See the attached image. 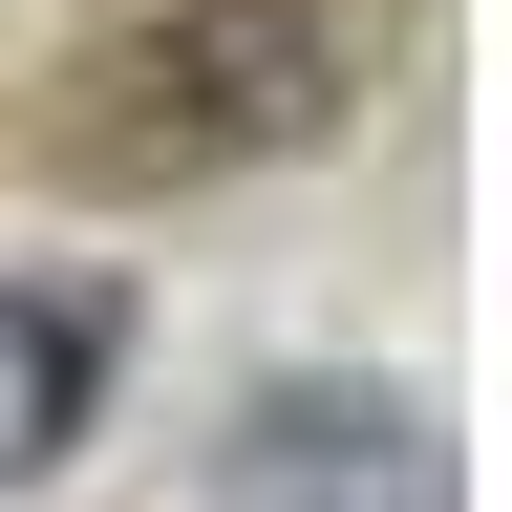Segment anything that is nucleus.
Returning <instances> with one entry per match:
<instances>
[{
	"mask_svg": "<svg viewBox=\"0 0 512 512\" xmlns=\"http://www.w3.org/2000/svg\"><path fill=\"white\" fill-rule=\"evenodd\" d=\"M363 128V0H128L64 64L43 150L86 192H256Z\"/></svg>",
	"mask_w": 512,
	"mask_h": 512,
	"instance_id": "1",
	"label": "nucleus"
},
{
	"mask_svg": "<svg viewBox=\"0 0 512 512\" xmlns=\"http://www.w3.org/2000/svg\"><path fill=\"white\" fill-rule=\"evenodd\" d=\"M192 491H214V512H448L470 448H448V406L384 384V363H278V384L214 406Z\"/></svg>",
	"mask_w": 512,
	"mask_h": 512,
	"instance_id": "2",
	"label": "nucleus"
},
{
	"mask_svg": "<svg viewBox=\"0 0 512 512\" xmlns=\"http://www.w3.org/2000/svg\"><path fill=\"white\" fill-rule=\"evenodd\" d=\"M107 363H128V299L107 278H0V470L22 491L107 427Z\"/></svg>",
	"mask_w": 512,
	"mask_h": 512,
	"instance_id": "3",
	"label": "nucleus"
}]
</instances>
